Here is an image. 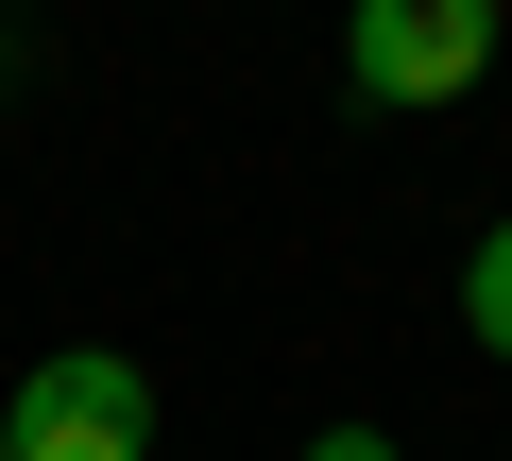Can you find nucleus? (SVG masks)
I'll return each mask as SVG.
<instances>
[{"mask_svg":"<svg viewBox=\"0 0 512 461\" xmlns=\"http://www.w3.org/2000/svg\"><path fill=\"white\" fill-rule=\"evenodd\" d=\"M0 461H154V376L103 342H52L0 410Z\"/></svg>","mask_w":512,"mask_h":461,"instance_id":"nucleus-2","label":"nucleus"},{"mask_svg":"<svg viewBox=\"0 0 512 461\" xmlns=\"http://www.w3.org/2000/svg\"><path fill=\"white\" fill-rule=\"evenodd\" d=\"M495 18H512V0H359V18H342V86L393 103V120H427V103H461L495 69Z\"/></svg>","mask_w":512,"mask_h":461,"instance_id":"nucleus-1","label":"nucleus"},{"mask_svg":"<svg viewBox=\"0 0 512 461\" xmlns=\"http://www.w3.org/2000/svg\"><path fill=\"white\" fill-rule=\"evenodd\" d=\"M308 461H393V444H376V427H325V444H308Z\"/></svg>","mask_w":512,"mask_h":461,"instance_id":"nucleus-4","label":"nucleus"},{"mask_svg":"<svg viewBox=\"0 0 512 461\" xmlns=\"http://www.w3.org/2000/svg\"><path fill=\"white\" fill-rule=\"evenodd\" d=\"M0 69H18V18H0Z\"/></svg>","mask_w":512,"mask_h":461,"instance_id":"nucleus-5","label":"nucleus"},{"mask_svg":"<svg viewBox=\"0 0 512 461\" xmlns=\"http://www.w3.org/2000/svg\"><path fill=\"white\" fill-rule=\"evenodd\" d=\"M461 325H478V359H512V205L478 222V257H461Z\"/></svg>","mask_w":512,"mask_h":461,"instance_id":"nucleus-3","label":"nucleus"}]
</instances>
